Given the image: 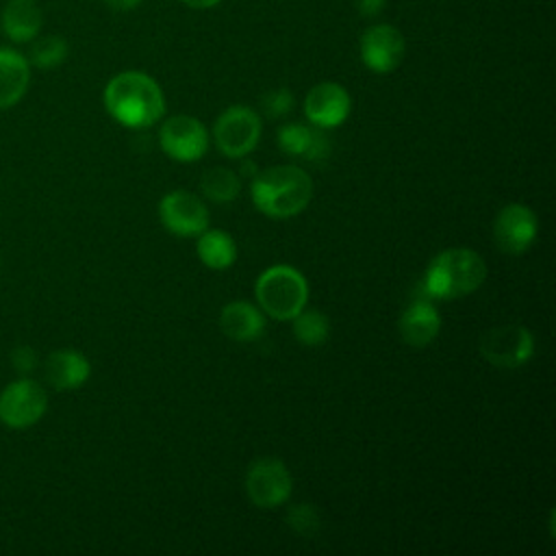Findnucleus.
I'll list each match as a JSON object with an SVG mask.
<instances>
[{"label": "nucleus", "mask_w": 556, "mask_h": 556, "mask_svg": "<svg viewBox=\"0 0 556 556\" xmlns=\"http://www.w3.org/2000/svg\"><path fill=\"white\" fill-rule=\"evenodd\" d=\"M404 37L391 24H376L361 37V61L376 74L393 72L404 59Z\"/></svg>", "instance_id": "nucleus-12"}, {"label": "nucleus", "mask_w": 556, "mask_h": 556, "mask_svg": "<svg viewBox=\"0 0 556 556\" xmlns=\"http://www.w3.org/2000/svg\"><path fill=\"white\" fill-rule=\"evenodd\" d=\"M30 83V65L24 54L0 48V109H9L22 100Z\"/></svg>", "instance_id": "nucleus-18"}, {"label": "nucleus", "mask_w": 556, "mask_h": 556, "mask_svg": "<svg viewBox=\"0 0 556 556\" xmlns=\"http://www.w3.org/2000/svg\"><path fill=\"white\" fill-rule=\"evenodd\" d=\"M41 22L43 15L35 0H9L0 15L2 33L15 43L35 39L41 28Z\"/></svg>", "instance_id": "nucleus-17"}, {"label": "nucleus", "mask_w": 556, "mask_h": 556, "mask_svg": "<svg viewBox=\"0 0 556 556\" xmlns=\"http://www.w3.org/2000/svg\"><path fill=\"white\" fill-rule=\"evenodd\" d=\"M198 256L211 269H226L237 258L235 239L224 230H204L198 239Z\"/></svg>", "instance_id": "nucleus-20"}, {"label": "nucleus", "mask_w": 556, "mask_h": 556, "mask_svg": "<svg viewBox=\"0 0 556 556\" xmlns=\"http://www.w3.org/2000/svg\"><path fill=\"white\" fill-rule=\"evenodd\" d=\"M43 374H46V380L54 389L70 391V389H78L87 382V378L91 374V365L76 350H56L46 358Z\"/></svg>", "instance_id": "nucleus-15"}, {"label": "nucleus", "mask_w": 556, "mask_h": 556, "mask_svg": "<svg viewBox=\"0 0 556 556\" xmlns=\"http://www.w3.org/2000/svg\"><path fill=\"white\" fill-rule=\"evenodd\" d=\"M48 408L46 391L30 378L7 384L0 393V421L9 428H28L37 424Z\"/></svg>", "instance_id": "nucleus-8"}, {"label": "nucleus", "mask_w": 556, "mask_h": 556, "mask_svg": "<svg viewBox=\"0 0 556 556\" xmlns=\"http://www.w3.org/2000/svg\"><path fill=\"white\" fill-rule=\"evenodd\" d=\"M254 293L269 317L287 321L306 306L308 285L295 267L274 265L258 276Z\"/></svg>", "instance_id": "nucleus-4"}, {"label": "nucleus", "mask_w": 556, "mask_h": 556, "mask_svg": "<svg viewBox=\"0 0 556 556\" xmlns=\"http://www.w3.org/2000/svg\"><path fill=\"white\" fill-rule=\"evenodd\" d=\"M11 358H13V365H15L17 371H30L35 367V363H37L35 352L30 348H26V345H20L17 350H13Z\"/></svg>", "instance_id": "nucleus-26"}, {"label": "nucleus", "mask_w": 556, "mask_h": 556, "mask_svg": "<svg viewBox=\"0 0 556 556\" xmlns=\"http://www.w3.org/2000/svg\"><path fill=\"white\" fill-rule=\"evenodd\" d=\"M486 278L482 256L469 248H450L437 254L424 276L428 298L456 300L473 293Z\"/></svg>", "instance_id": "nucleus-3"}, {"label": "nucleus", "mask_w": 556, "mask_h": 556, "mask_svg": "<svg viewBox=\"0 0 556 556\" xmlns=\"http://www.w3.org/2000/svg\"><path fill=\"white\" fill-rule=\"evenodd\" d=\"M65 56H67V41L63 37L50 35V37L39 39L30 48V63L41 67V70H48V67H54V65L63 63Z\"/></svg>", "instance_id": "nucleus-23"}, {"label": "nucleus", "mask_w": 556, "mask_h": 556, "mask_svg": "<svg viewBox=\"0 0 556 556\" xmlns=\"http://www.w3.org/2000/svg\"><path fill=\"white\" fill-rule=\"evenodd\" d=\"M313 198L311 176L295 165H276L256 172L252 180V202L269 217H293L302 213Z\"/></svg>", "instance_id": "nucleus-2"}, {"label": "nucleus", "mask_w": 556, "mask_h": 556, "mask_svg": "<svg viewBox=\"0 0 556 556\" xmlns=\"http://www.w3.org/2000/svg\"><path fill=\"white\" fill-rule=\"evenodd\" d=\"M293 480L287 465L278 458H258L245 473V491L254 506L276 508L291 495Z\"/></svg>", "instance_id": "nucleus-7"}, {"label": "nucleus", "mask_w": 556, "mask_h": 556, "mask_svg": "<svg viewBox=\"0 0 556 556\" xmlns=\"http://www.w3.org/2000/svg\"><path fill=\"white\" fill-rule=\"evenodd\" d=\"M219 328L235 341H254L263 334L265 319L256 306L248 302H230L222 308Z\"/></svg>", "instance_id": "nucleus-19"}, {"label": "nucleus", "mask_w": 556, "mask_h": 556, "mask_svg": "<svg viewBox=\"0 0 556 556\" xmlns=\"http://www.w3.org/2000/svg\"><path fill=\"white\" fill-rule=\"evenodd\" d=\"M261 109L267 117L276 119V117H285L291 109H293V96L289 89L280 87V89H271L261 98Z\"/></svg>", "instance_id": "nucleus-25"}, {"label": "nucleus", "mask_w": 556, "mask_h": 556, "mask_svg": "<svg viewBox=\"0 0 556 556\" xmlns=\"http://www.w3.org/2000/svg\"><path fill=\"white\" fill-rule=\"evenodd\" d=\"M113 11H130L135 9L141 0H104Z\"/></svg>", "instance_id": "nucleus-28"}, {"label": "nucleus", "mask_w": 556, "mask_h": 556, "mask_svg": "<svg viewBox=\"0 0 556 556\" xmlns=\"http://www.w3.org/2000/svg\"><path fill=\"white\" fill-rule=\"evenodd\" d=\"M213 137L219 152L226 156H245L256 148L261 139V117L250 106H230L217 117Z\"/></svg>", "instance_id": "nucleus-6"}, {"label": "nucleus", "mask_w": 556, "mask_h": 556, "mask_svg": "<svg viewBox=\"0 0 556 556\" xmlns=\"http://www.w3.org/2000/svg\"><path fill=\"white\" fill-rule=\"evenodd\" d=\"M287 523L293 532L302 534V536H313L317 530H319V523H321V517L317 513V508L308 502H302V504H295L289 508L287 513Z\"/></svg>", "instance_id": "nucleus-24"}, {"label": "nucleus", "mask_w": 556, "mask_h": 556, "mask_svg": "<svg viewBox=\"0 0 556 556\" xmlns=\"http://www.w3.org/2000/svg\"><path fill=\"white\" fill-rule=\"evenodd\" d=\"M536 230H539V224H536L534 211L517 202L506 204L493 222L495 245L506 254L526 252L532 245Z\"/></svg>", "instance_id": "nucleus-11"}, {"label": "nucleus", "mask_w": 556, "mask_h": 556, "mask_svg": "<svg viewBox=\"0 0 556 556\" xmlns=\"http://www.w3.org/2000/svg\"><path fill=\"white\" fill-rule=\"evenodd\" d=\"M354 2H356V9L363 17H374L384 7V0H354Z\"/></svg>", "instance_id": "nucleus-27"}, {"label": "nucleus", "mask_w": 556, "mask_h": 556, "mask_svg": "<svg viewBox=\"0 0 556 556\" xmlns=\"http://www.w3.org/2000/svg\"><path fill=\"white\" fill-rule=\"evenodd\" d=\"M350 93L339 83L315 85L304 100V113L317 128H337L350 115Z\"/></svg>", "instance_id": "nucleus-13"}, {"label": "nucleus", "mask_w": 556, "mask_h": 556, "mask_svg": "<svg viewBox=\"0 0 556 556\" xmlns=\"http://www.w3.org/2000/svg\"><path fill=\"white\" fill-rule=\"evenodd\" d=\"M200 189L213 202H232L241 191V178L232 169L213 167L204 172Z\"/></svg>", "instance_id": "nucleus-21"}, {"label": "nucleus", "mask_w": 556, "mask_h": 556, "mask_svg": "<svg viewBox=\"0 0 556 556\" xmlns=\"http://www.w3.org/2000/svg\"><path fill=\"white\" fill-rule=\"evenodd\" d=\"M159 141L165 154L180 163H193L202 159L208 148V135L204 124L191 115L169 117L161 126Z\"/></svg>", "instance_id": "nucleus-9"}, {"label": "nucleus", "mask_w": 556, "mask_h": 556, "mask_svg": "<svg viewBox=\"0 0 556 556\" xmlns=\"http://www.w3.org/2000/svg\"><path fill=\"white\" fill-rule=\"evenodd\" d=\"M480 354L493 367L515 369L532 358L534 337L526 326L519 324L495 326L482 334Z\"/></svg>", "instance_id": "nucleus-5"}, {"label": "nucleus", "mask_w": 556, "mask_h": 556, "mask_svg": "<svg viewBox=\"0 0 556 556\" xmlns=\"http://www.w3.org/2000/svg\"><path fill=\"white\" fill-rule=\"evenodd\" d=\"M293 334L304 345H321L330 334L328 317L317 308H302L293 317Z\"/></svg>", "instance_id": "nucleus-22"}, {"label": "nucleus", "mask_w": 556, "mask_h": 556, "mask_svg": "<svg viewBox=\"0 0 556 556\" xmlns=\"http://www.w3.org/2000/svg\"><path fill=\"white\" fill-rule=\"evenodd\" d=\"M109 115L126 128H148L165 113V98L154 78L143 72H122L104 89Z\"/></svg>", "instance_id": "nucleus-1"}, {"label": "nucleus", "mask_w": 556, "mask_h": 556, "mask_svg": "<svg viewBox=\"0 0 556 556\" xmlns=\"http://www.w3.org/2000/svg\"><path fill=\"white\" fill-rule=\"evenodd\" d=\"M180 2L187 4V7H191V9H211V7L219 4L222 0H180Z\"/></svg>", "instance_id": "nucleus-29"}, {"label": "nucleus", "mask_w": 556, "mask_h": 556, "mask_svg": "<svg viewBox=\"0 0 556 556\" xmlns=\"http://www.w3.org/2000/svg\"><path fill=\"white\" fill-rule=\"evenodd\" d=\"M163 226L178 237H193L208 228V208L189 191H172L159 204Z\"/></svg>", "instance_id": "nucleus-10"}, {"label": "nucleus", "mask_w": 556, "mask_h": 556, "mask_svg": "<svg viewBox=\"0 0 556 556\" xmlns=\"http://www.w3.org/2000/svg\"><path fill=\"white\" fill-rule=\"evenodd\" d=\"M439 328H441V319L437 308L428 300V295L421 300H413L397 321L400 337L410 348H424L430 341H434L439 334Z\"/></svg>", "instance_id": "nucleus-14"}, {"label": "nucleus", "mask_w": 556, "mask_h": 556, "mask_svg": "<svg viewBox=\"0 0 556 556\" xmlns=\"http://www.w3.org/2000/svg\"><path fill=\"white\" fill-rule=\"evenodd\" d=\"M278 146L282 152L306 159V161H319L330 152L328 137L321 132V128L304 126V124L280 126Z\"/></svg>", "instance_id": "nucleus-16"}]
</instances>
